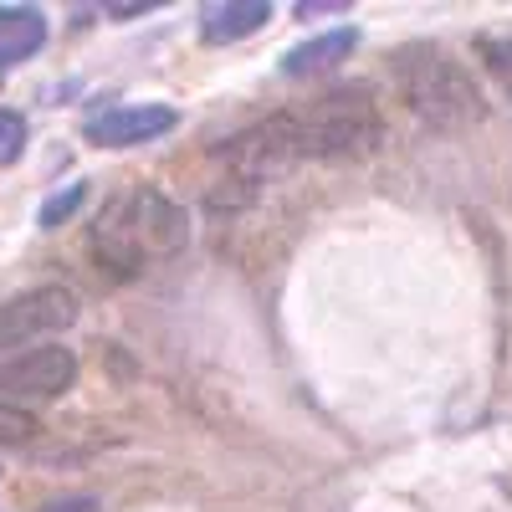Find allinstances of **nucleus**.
<instances>
[{
    "label": "nucleus",
    "mask_w": 512,
    "mask_h": 512,
    "mask_svg": "<svg viewBox=\"0 0 512 512\" xmlns=\"http://www.w3.org/2000/svg\"><path fill=\"white\" fill-rule=\"evenodd\" d=\"M190 241L185 210L169 200L159 185H134L103 205V216L93 226V251L98 262L113 267L118 277H139L154 262L175 256Z\"/></svg>",
    "instance_id": "1"
},
{
    "label": "nucleus",
    "mask_w": 512,
    "mask_h": 512,
    "mask_svg": "<svg viewBox=\"0 0 512 512\" xmlns=\"http://www.w3.org/2000/svg\"><path fill=\"white\" fill-rule=\"evenodd\" d=\"M395 88L405 98V108L441 128V134H466L487 118V98L477 88V77L466 72L451 52L431 47V41H415V47L395 52Z\"/></svg>",
    "instance_id": "2"
},
{
    "label": "nucleus",
    "mask_w": 512,
    "mask_h": 512,
    "mask_svg": "<svg viewBox=\"0 0 512 512\" xmlns=\"http://www.w3.org/2000/svg\"><path fill=\"white\" fill-rule=\"evenodd\" d=\"M297 164L303 159H344V154H369L379 144V103L369 88H338L323 93L318 103L287 113Z\"/></svg>",
    "instance_id": "3"
},
{
    "label": "nucleus",
    "mask_w": 512,
    "mask_h": 512,
    "mask_svg": "<svg viewBox=\"0 0 512 512\" xmlns=\"http://www.w3.org/2000/svg\"><path fill=\"white\" fill-rule=\"evenodd\" d=\"M221 164H226V185H231V200H251L262 185L282 180L287 169L297 164V144H292V123L287 113L267 118L236 134L226 149H221Z\"/></svg>",
    "instance_id": "4"
},
{
    "label": "nucleus",
    "mask_w": 512,
    "mask_h": 512,
    "mask_svg": "<svg viewBox=\"0 0 512 512\" xmlns=\"http://www.w3.org/2000/svg\"><path fill=\"white\" fill-rule=\"evenodd\" d=\"M72 323H77V297L67 287H31L11 303H0V349L6 354L31 349Z\"/></svg>",
    "instance_id": "5"
},
{
    "label": "nucleus",
    "mask_w": 512,
    "mask_h": 512,
    "mask_svg": "<svg viewBox=\"0 0 512 512\" xmlns=\"http://www.w3.org/2000/svg\"><path fill=\"white\" fill-rule=\"evenodd\" d=\"M77 384V354L62 344H36L0 359V395L6 400H52Z\"/></svg>",
    "instance_id": "6"
},
{
    "label": "nucleus",
    "mask_w": 512,
    "mask_h": 512,
    "mask_svg": "<svg viewBox=\"0 0 512 512\" xmlns=\"http://www.w3.org/2000/svg\"><path fill=\"white\" fill-rule=\"evenodd\" d=\"M175 123H180L175 108L134 103V108H103V113H93L88 123H82V134H88L98 149H128V144H149V139L169 134Z\"/></svg>",
    "instance_id": "7"
},
{
    "label": "nucleus",
    "mask_w": 512,
    "mask_h": 512,
    "mask_svg": "<svg viewBox=\"0 0 512 512\" xmlns=\"http://www.w3.org/2000/svg\"><path fill=\"white\" fill-rule=\"evenodd\" d=\"M272 21V6L267 0H210L200 11V36L210 47H231V41L262 31Z\"/></svg>",
    "instance_id": "8"
},
{
    "label": "nucleus",
    "mask_w": 512,
    "mask_h": 512,
    "mask_svg": "<svg viewBox=\"0 0 512 512\" xmlns=\"http://www.w3.org/2000/svg\"><path fill=\"white\" fill-rule=\"evenodd\" d=\"M47 47V16L36 6H0V72Z\"/></svg>",
    "instance_id": "9"
},
{
    "label": "nucleus",
    "mask_w": 512,
    "mask_h": 512,
    "mask_svg": "<svg viewBox=\"0 0 512 512\" xmlns=\"http://www.w3.org/2000/svg\"><path fill=\"white\" fill-rule=\"evenodd\" d=\"M354 47H359V31L354 26H338L328 36H313V41H303V47H292L282 57V72L287 77H318V72H328L338 62H349Z\"/></svg>",
    "instance_id": "10"
},
{
    "label": "nucleus",
    "mask_w": 512,
    "mask_h": 512,
    "mask_svg": "<svg viewBox=\"0 0 512 512\" xmlns=\"http://www.w3.org/2000/svg\"><path fill=\"white\" fill-rule=\"evenodd\" d=\"M477 57H482V67L492 72V82L512 98V36H487L482 47H477Z\"/></svg>",
    "instance_id": "11"
},
{
    "label": "nucleus",
    "mask_w": 512,
    "mask_h": 512,
    "mask_svg": "<svg viewBox=\"0 0 512 512\" xmlns=\"http://www.w3.org/2000/svg\"><path fill=\"white\" fill-rule=\"evenodd\" d=\"M36 431H41L36 415H26L21 405H6V400H0V446H21V441H31Z\"/></svg>",
    "instance_id": "12"
},
{
    "label": "nucleus",
    "mask_w": 512,
    "mask_h": 512,
    "mask_svg": "<svg viewBox=\"0 0 512 512\" xmlns=\"http://www.w3.org/2000/svg\"><path fill=\"white\" fill-rule=\"evenodd\" d=\"M21 149H26V118L11 113V108H0V169L16 164Z\"/></svg>",
    "instance_id": "13"
},
{
    "label": "nucleus",
    "mask_w": 512,
    "mask_h": 512,
    "mask_svg": "<svg viewBox=\"0 0 512 512\" xmlns=\"http://www.w3.org/2000/svg\"><path fill=\"white\" fill-rule=\"evenodd\" d=\"M77 200H82V185H72L67 195H57V200H47V205H41V226H57L62 216H72V210H77Z\"/></svg>",
    "instance_id": "14"
},
{
    "label": "nucleus",
    "mask_w": 512,
    "mask_h": 512,
    "mask_svg": "<svg viewBox=\"0 0 512 512\" xmlns=\"http://www.w3.org/2000/svg\"><path fill=\"white\" fill-rule=\"evenodd\" d=\"M349 11V0H313V6H308V0H303V6H297V16H344Z\"/></svg>",
    "instance_id": "15"
},
{
    "label": "nucleus",
    "mask_w": 512,
    "mask_h": 512,
    "mask_svg": "<svg viewBox=\"0 0 512 512\" xmlns=\"http://www.w3.org/2000/svg\"><path fill=\"white\" fill-rule=\"evenodd\" d=\"M41 512H93V497H67V502H52Z\"/></svg>",
    "instance_id": "16"
}]
</instances>
